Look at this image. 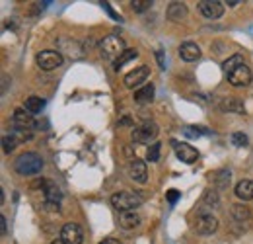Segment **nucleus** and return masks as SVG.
<instances>
[{
    "instance_id": "nucleus-16",
    "label": "nucleus",
    "mask_w": 253,
    "mask_h": 244,
    "mask_svg": "<svg viewBox=\"0 0 253 244\" xmlns=\"http://www.w3.org/2000/svg\"><path fill=\"white\" fill-rule=\"evenodd\" d=\"M179 57L187 62L197 61V59H201V47L193 41H185L179 45Z\"/></svg>"
},
{
    "instance_id": "nucleus-25",
    "label": "nucleus",
    "mask_w": 253,
    "mask_h": 244,
    "mask_svg": "<svg viewBox=\"0 0 253 244\" xmlns=\"http://www.w3.org/2000/svg\"><path fill=\"white\" fill-rule=\"evenodd\" d=\"M160 149H162V143H152L146 151V160L150 162H158L160 160Z\"/></svg>"
},
{
    "instance_id": "nucleus-1",
    "label": "nucleus",
    "mask_w": 253,
    "mask_h": 244,
    "mask_svg": "<svg viewBox=\"0 0 253 244\" xmlns=\"http://www.w3.org/2000/svg\"><path fill=\"white\" fill-rule=\"evenodd\" d=\"M222 66L232 86H248L252 82V70L242 55H232L228 61H224Z\"/></svg>"
},
{
    "instance_id": "nucleus-30",
    "label": "nucleus",
    "mask_w": 253,
    "mask_h": 244,
    "mask_svg": "<svg viewBox=\"0 0 253 244\" xmlns=\"http://www.w3.org/2000/svg\"><path fill=\"white\" fill-rule=\"evenodd\" d=\"M203 133H207V131H203V127H185V135L187 137H199Z\"/></svg>"
},
{
    "instance_id": "nucleus-4",
    "label": "nucleus",
    "mask_w": 253,
    "mask_h": 244,
    "mask_svg": "<svg viewBox=\"0 0 253 244\" xmlns=\"http://www.w3.org/2000/svg\"><path fill=\"white\" fill-rule=\"evenodd\" d=\"M99 49H101V55H103L105 59L117 61V59L126 51V45L119 35H107V37L99 43Z\"/></svg>"
},
{
    "instance_id": "nucleus-35",
    "label": "nucleus",
    "mask_w": 253,
    "mask_h": 244,
    "mask_svg": "<svg viewBox=\"0 0 253 244\" xmlns=\"http://www.w3.org/2000/svg\"><path fill=\"white\" fill-rule=\"evenodd\" d=\"M51 244H66V243H63V241H55V243H51Z\"/></svg>"
},
{
    "instance_id": "nucleus-26",
    "label": "nucleus",
    "mask_w": 253,
    "mask_h": 244,
    "mask_svg": "<svg viewBox=\"0 0 253 244\" xmlns=\"http://www.w3.org/2000/svg\"><path fill=\"white\" fill-rule=\"evenodd\" d=\"M152 0H132L130 2V8L134 10V12H146V10H150L152 8Z\"/></svg>"
},
{
    "instance_id": "nucleus-11",
    "label": "nucleus",
    "mask_w": 253,
    "mask_h": 244,
    "mask_svg": "<svg viewBox=\"0 0 253 244\" xmlns=\"http://www.w3.org/2000/svg\"><path fill=\"white\" fill-rule=\"evenodd\" d=\"M43 195H45V205L49 209H57L59 211V205H61V199H63V191L53 182H47L45 187H43Z\"/></svg>"
},
{
    "instance_id": "nucleus-33",
    "label": "nucleus",
    "mask_w": 253,
    "mask_h": 244,
    "mask_svg": "<svg viewBox=\"0 0 253 244\" xmlns=\"http://www.w3.org/2000/svg\"><path fill=\"white\" fill-rule=\"evenodd\" d=\"M156 57H158L160 68H166V61H164V51H156Z\"/></svg>"
},
{
    "instance_id": "nucleus-10",
    "label": "nucleus",
    "mask_w": 253,
    "mask_h": 244,
    "mask_svg": "<svg viewBox=\"0 0 253 244\" xmlns=\"http://www.w3.org/2000/svg\"><path fill=\"white\" fill-rule=\"evenodd\" d=\"M171 145H173V151H175L177 158H179L181 162H185V164H193V162H197V158H199V151H197L195 147H191V145H187V143H179V141H173Z\"/></svg>"
},
{
    "instance_id": "nucleus-2",
    "label": "nucleus",
    "mask_w": 253,
    "mask_h": 244,
    "mask_svg": "<svg viewBox=\"0 0 253 244\" xmlns=\"http://www.w3.org/2000/svg\"><path fill=\"white\" fill-rule=\"evenodd\" d=\"M144 201V197L136 191H117L111 195V205L119 211V213H125V211H134L136 207H140Z\"/></svg>"
},
{
    "instance_id": "nucleus-14",
    "label": "nucleus",
    "mask_w": 253,
    "mask_h": 244,
    "mask_svg": "<svg viewBox=\"0 0 253 244\" xmlns=\"http://www.w3.org/2000/svg\"><path fill=\"white\" fill-rule=\"evenodd\" d=\"M220 203L218 199V193L214 189H207L201 197V205H199V211L197 213H211V209H216Z\"/></svg>"
},
{
    "instance_id": "nucleus-22",
    "label": "nucleus",
    "mask_w": 253,
    "mask_h": 244,
    "mask_svg": "<svg viewBox=\"0 0 253 244\" xmlns=\"http://www.w3.org/2000/svg\"><path fill=\"white\" fill-rule=\"evenodd\" d=\"M236 195L244 201L253 199V180H242L236 185Z\"/></svg>"
},
{
    "instance_id": "nucleus-18",
    "label": "nucleus",
    "mask_w": 253,
    "mask_h": 244,
    "mask_svg": "<svg viewBox=\"0 0 253 244\" xmlns=\"http://www.w3.org/2000/svg\"><path fill=\"white\" fill-rule=\"evenodd\" d=\"M142 221V217L136 213V211H125V213H119V227L121 229H134L138 227Z\"/></svg>"
},
{
    "instance_id": "nucleus-34",
    "label": "nucleus",
    "mask_w": 253,
    "mask_h": 244,
    "mask_svg": "<svg viewBox=\"0 0 253 244\" xmlns=\"http://www.w3.org/2000/svg\"><path fill=\"white\" fill-rule=\"evenodd\" d=\"M99 244H119V241H115V239H105L103 243H99Z\"/></svg>"
},
{
    "instance_id": "nucleus-12",
    "label": "nucleus",
    "mask_w": 253,
    "mask_h": 244,
    "mask_svg": "<svg viewBox=\"0 0 253 244\" xmlns=\"http://www.w3.org/2000/svg\"><path fill=\"white\" fill-rule=\"evenodd\" d=\"M61 241L66 244H82L84 243L82 229L76 223H66L61 231Z\"/></svg>"
},
{
    "instance_id": "nucleus-31",
    "label": "nucleus",
    "mask_w": 253,
    "mask_h": 244,
    "mask_svg": "<svg viewBox=\"0 0 253 244\" xmlns=\"http://www.w3.org/2000/svg\"><path fill=\"white\" fill-rule=\"evenodd\" d=\"M179 195H181V193H179L177 189H169V191H168V201H169V203L173 205V203H175V201L179 199Z\"/></svg>"
},
{
    "instance_id": "nucleus-9",
    "label": "nucleus",
    "mask_w": 253,
    "mask_h": 244,
    "mask_svg": "<svg viewBox=\"0 0 253 244\" xmlns=\"http://www.w3.org/2000/svg\"><path fill=\"white\" fill-rule=\"evenodd\" d=\"M148 74H150V68H148L146 64L136 66L134 70H130V72L126 74L125 80H123V84H125L126 88H136V86H140L142 82H146Z\"/></svg>"
},
{
    "instance_id": "nucleus-6",
    "label": "nucleus",
    "mask_w": 253,
    "mask_h": 244,
    "mask_svg": "<svg viewBox=\"0 0 253 244\" xmlns=\"http://www.w3.org/2000/svg\"><path fill=\"white\" fill-rule=\"evenodd\" d=\"M158 133H160V129L156 123L146 122L132 129V141H134V143H150V141H154V139L158 137Z\"/></svg>"
},
{
    "instance_id": "nucleus-32",
    "label": "nucleus",
    "mask_w": 253,
    "mask_h": 244,
    "mask_svg": "<svg viewBox=\"0 0 253 244\" xmlns=\"http://www.w3.org/2000/svg\"><path fill=\"white\" fill-rule=\"evenodd\" d=\"M0 233H2V237L8 235V229H6V217H4V215L0 217Z\"/></svg>"
},
{
    "instance_id": "nucleus-13",
    "label": "nucleus",
    "mask_w": 253,
    "mask_h": 244,
    "mask_svg": "<svg viewBox=\"0 0 253 244\" xmlns=\"http://www.w3.org/2000/svg\"><path fill=\"white\" fill-rule=\"evenodd\" d=\"M12 125L18 129V131H24L26 133V129H33L35 127V122H33V116L32 114H28L26 110H16L14 112V116H12Z\"/></svg>"
},
{
    "instance_id": "nucleus-27",
    "label": "nucleus",
    "mask_w": 253,
    "mask_h": 244,
    "mask_svg": "<svg viewBox=\"0 0 253 244\" xmlns=\"http://www.w3.org/2000/svg\"><path fill=\"white\" fill-rule=\"evenodd\" d=\"M16 143H18V139L14 135H4L2 137V149H4V153H12L16 149Z\"/></svg>"
},
{
    "instance_id": "nucleus-20",
    "label": "nucleus",
    "mask_w": 253,
    "mask_h": 244,
    "mask_svg": "<svg viewBox=\"0 0 253 244\" xmlns=\"http://www.w3.org/2000/svg\"><path fill=\"white\" fill-rule=\"evenodd\" d=\"M211 180H212V183H214V187L226 189V187L230 185L232 174H230V170H216V172L211 174Z\"/></svg>"
},
{
    "instance_id": "nucleus-7",
    "label": "nucleus",
    "mask_w": 253,
    "mask_h": 244,
    "mask_svg": "<svg viewBox=\"0 0 253 244\" xmlns=\"http://www.w3.org/2000/svg\"><path fill=\"white\" fill-rule=\"evenodd\" d=\"M37 64L41 70H55L63 64V55H61V51H53V49L41 51L37 55Z\"/></svg>"
},
{
    "instance_id": "nucleus-23",
    "label": "nucleus",
    "mask_w": 253,
    "mask_h": 244,
    "mask_svg": "<svg viewBox=\"0 0 253 244\" xmlns=\"http://www.w3.org/2000/svg\"><path fill=\"white\" fill-rule=\"evenodd\" d=\"M43 106H45V102H43L39 96H30V98L26 100V104H24V110H26L28 114L35 116V114H39V112L43 110Z\"/></svg>"
},
{
    "instance_id": "nucleus-21",
    "label": "nucleus",
    "mask_w": 253,
    "mask_h": 244,
    "mask_svg": "<svg viewBox=\"0 0 253 244\" xmlns=\"http://www.w3.org/2000/svg\"><path fill=\"white\" fill-rule=\"evenodd\" d=\"M154 100V86L152 84H146V86H142V88H138V90L134 92V102L136 104H150Z\"/></svg>"
},
{
    "instance_id": "nucleus-5",
    "label": "nucleus",
    "mask_w": 253,
    "mask_h": 244,
    "mask_svg": "<svg viewBox=\"0 0 253 244\" xmlns=\"http://www.w3.org/2000/svg\"><path fill=\"white\" fill-rule=\"evenodd\" d=\"M218 229V219L212 213H197L195 221H193V231L197 235H212L214 231Z\"/></svg>"
},
{
    "instance_id": "nucleus-29",
    "label": "nucleus",
    "mask_w": 253,
    "mask_h": 244,
    "mask_svg": "<svg viewBox=\"0 0 253 244\" xmlns=\"http://www.w3.org/2000/svg\"><path fill=\"white\" fill-rule=\"evenodd\" d=\"M232 145H236V147H248V135H244V133H234L232 135Z\"/></svg>"
},
{
    "instance_id": "nucleus-24",
    "label": "nucleus",
    "mask_w": 253,
    "mask_h": 244,
    "mask_svg": "<svg viewBox=\"0 0 253 244\" xmlns=\"http://www.w3.org/2000/svg\"><path fill=\"white\" fill-rule=\"evenodd\" d=\"M232 217H234L236 221H240V223H246L248 219H252V213H250V209H248L246 205L236 203V205H232Z\"/></svg>"
},
{
    "instance_id": "nucleus-8",
    "label": "nucleus",
    "mask_w": 253,
    "mask_h": 244,
    "mask_svg": "<svg viewBox=\"0 0 253 244\" xmlns=\"http://www.w3.org/2000/svg\"><path fill=\"white\" fill-rule=\"evenodd\" d=\"M199 10L207 20H218L224 14V2L218 0H201L199 2Z\"/></svg>"
},
{
    "instance_id": "nucleus-15",
    "label": "nucleus",
    "mask_w": 253,
    "mask_h": 244,
    "mask_svg": "<svg viewBox=\"0 0 253 244\" xmlns=\"http://www.w3.org/2000/svg\"><path fill=\"white\" fill-rule=\"evenodd\" d=\"M128 176H130V180H134V182L146 183V180H148L146 164H144L142 160H136V158H134V160L128 164Z\"/></svg>"
},
{
    "instance_id": "nucleus-17",
    "label": "nucleus",
    "mask_w": 253,
    "mask_h": 244,
    "mask_svg": "<svg viewBox=\"0 0 253 244\" xmlns=\"http://www.w3.org/2000/svg\"><path fill=\"white\" fill-rule=\"evenodd\" d=\"M187 18V6L181 2H171L168 6V20L171 22H183Z\"/></svg>"
},
{
    "instance_id": "nucleus-3",
    "label": "nucleus",
    "mask_w": 253,
    "mask_h": 244,
    "mask_svg": "<svg viewBox=\"0 0 253 244\" xmlns=\"http://www.w3.org/2000/svg\"><path fill=\"white\" fill-rule=\"evenodd\" d=\"M14 168H16V172H18L20 176H33V174H39L41 168H43V158L37 153H24L18 156Z\"/></svg>"
},
{
    "instance_id": "nucleus-28",
    "label": "nucleus",
    "mask_w": 253,
    "mask_h": 244,
    "mask_svg": "<svg viewBox=\"0 0 253 244\" xmlns=\"http://www.w3.org/2000/svg\"><path fill=\"white\" fill-rule=\"evenodd\" d=\"M136 55H138V53H136L134 49H126L125 53H123V55H121V57H119V59L115 61V68L119 70V68H121V66H123L125 62H128V61H130V59H134Z\"/></svg>"
},
{
    "instance_id": "nucleus-19",
    "label": "nucleus",
    "mask_w": 253,
    "mask_h": 244,
    "mask_svg": "<svg viewBox=\"0 0 253 244\" xmlns=\"http://www.w3.org/2000/svg\"><path fill=\"white\" fill-rule=\"evenodd\" d=\"M220 110L222 112H230V114H244V104L238 98H222L220 100Z\"/></svg>"
}]
</instances>
